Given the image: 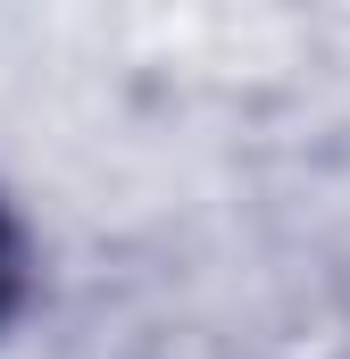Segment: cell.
I'll use <instances>...</instances> for the list:
<instances>
[{"label":"cell","mask_w":350,"mask_h":359,"mask_svg":"<svg viewBox=\"0 0 350 359\" xmlns=\"http://www.w3.org/2000/svg\"><path fill=\"white\" fill-rule=\"evenodd\" d=\"M17 301H25V234H17V217L0 209V326L17 318Z\"/></svg>","instance_id":"obj_1"}]
</instances>
